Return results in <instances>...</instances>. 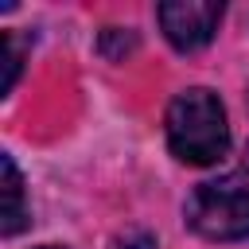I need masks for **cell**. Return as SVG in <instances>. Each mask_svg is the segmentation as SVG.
I'll return each mask as SVG.
<instances>
[{
	"mask_svg": "<svg viewBox=\"0 0 249 249\" xmlns=\"http://www.w3.org/2000/svg\"><path fill=\"white\" fill-rule=\"evenodd\" d=\"M43 249H58V245H43Z\"/></svg>",
	"mask_w": 249,
	"mask_h": 249,
	"instance_id": "52a82bcc",
	"label": "cell"
},
{
	"mask_svg": "<svg viewBox=\"0 0 249 249\" xmlns=\"http://www.w3.org/2000/svg\"><path fill=\"white\" fill-rule=\"evenodd\" d=\"M187 226L206 241L249 237V183L214 179L195 187V195L187 198Z\"/></svg>",
	"mask_w": 249,
	"mask_h": 249,
	"instance_id": "7a4b0ae2",
	"label": "cell"
},
{
	"mask_svg": "<svg viewBox=\"0 0 249 249\" xmlns=\"http://www.w3.org/2000/svg\"><path fill=\"white\" fill-rule=\"evenodd\" d=\"M0 58H4L0 93H8V89L16 86V78H19V62H23V47H19V39H16L12 31H4V35H0Z\"/></svg>",
	"mask_w": 249,
	"mask_h": 249,
	"instance_id": "5b68a950",
	"label": "cell"
},
{
	"mask_svg": "<svg viewBox=\"0 0 249 249\" xmlns=\"http://www.w3.org/2000/svg\"><path fill=\"white\" fill-rule=\"evenodd\" d=\"M167 144L183 163H218L230 152V121L218 93L202 86L175 93V101L167 105Z\"/></svg>",
	"mask_w": 249,
	"mask_h": 249,
	"instance_id": "6da1fadb",
	"label": "cell"
},
{
	"mask_svg": "<svg viewBox=\"0 0 249 249\" xmlns=\"http://www.w3.org/2000/svg\"><path fill=\"white\" fill-rule=\"evenodd\" d=\"M0 175H4V183H0V191H4V233L12 237V233H19L23 226H27V202H23V179H19V171H16V160L12 156H0Z\"/></svg>",
	"mask_w": 249,
	"mask_h": 249,
	"instance_id": "277c9868",
	"label": "cell"
},
{
	"mask_svg": "<svg viewBox=\"0 0 249 249\" xmlns=\"http://www.w3.org/2000/svg\"><path fill=\"white\" fill-rule=\"evenodd\" d=\"M113 249H156V241L148 233H124V237L113 241Z\"/></svg>",
	"mask_w": 249,
	"mask_h": 249,
	"instance_id": "8992f818",
	"label": "cell"
},
{
	"mask_svg": "<svg viewBox=\"0 0 249 249\" xmlns=\"http://www.w3.org/2000/svg\"><path fill=\"white\" fill-rule=\"evenodd\" d=\"M156 16H160V27H163V35L175 51H198L214 39V31L222 23V4L171 0V4H160Z\"/></svg>",
	"mask_w": 249,
	"mask_h": 249,
	"instance_id": "3957f363",
	"label": "cell"
}]
</instances>
